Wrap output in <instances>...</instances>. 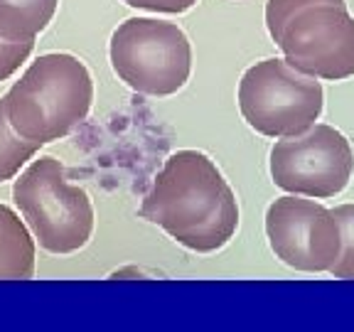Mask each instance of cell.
I'll list each match as a JSON object with an SVG mask.
<instances>
[{
    "label": "cell",
    "mask_w": 354,
    "mask_h": 332,
    "mask_svg": "<svg viewBox=\"0 0 354 332\" xmlns=\"http://www.w3.org/2000/svg\"><path fill=\"white\" fill-rule=\"evenodd\" d=\"M12 199L44 251L74 254L91 239V199L84 187L66 183L64 165L52 155L30 163L12 185Z\"/></svg>",
    "instance_id": "obj_4"
},
{
    "label": "cell",
    "mask_w": 354,
    "mask_h": 332,
    "mask_svg": "<svg viewBox=\"0 0 354 332\" xmlns=\"http://www.w3.org/2000/svg\"><path fill=\"white\" fill-rule=\"evenodd\" d=\"M59 0H0V37L35 39L52 22Z\"/></svg>",
    "instance_id": "obj_10"
},
{
    "label": "cell",
    "mask_w": 354,
    "mask_h": 332,
    "mask_svg": "<svg viewBox=\"0 0 354 332\" xmlns=\"http://www.w3.org/2000/svg\"><path fill=\"white\" fill-rule=\"evenodd\" d=\"M111 66L126 86L145 96H170L187 84L192 47L175 22L131 17L111 35Z\"/></svg>",
    "instance_id": "obj_5"
},
{
    "label": "cell",
    "mask_w": 354,
    "mask_h": 332,
    "mask_svg": "<svg viewBox=\"0 0 354 332\" xmlns=\"http://www.w3.org/2000/svg\"><path fill=\"white\" fill-rule=\"evenodd\" d=\"M35 39H3L0 37V82L20 69V64L30 57Z\"/></svg>",
    "instance_id": "obj_13"
},
{
    "label": "cell",
    "mask_w": 354,
    "mask_h": 332,
    "mask_svg": "<svg viewBox=\"0 0 354 332\" xmlns=\"http://www.w3.org/2000/svg\"><path fill=\"white\" fill-rule=\"evenodd\" d=\"M339 224V237H342V251L339 259L332 264L327 273L335 278H354V205H339L332 210Z\"/></svg>",
    "instance_id": "obj_12"
},
{
    "label": "cell",
    "mask_w": 354,
    "mask_h": 332,
    "mask_svg": "<svg viewBox=\"0 0 354 332\" xmlns=\"http://www.w3.org/2000/svg\"><path fill=\"white\" fill-rule=\"evenodd\" d=\"M354 153L337 128L313 123L298 136H286L271 148V177L290 194L327 199L349 185Z\"/></svg>",
    "instance_id": "obj_7"
},
{
    "label": "cell",
    "mask_w": 354,
    "mask_h": 332,
    "mask_svg": "<svg viewBox=\"0 0 354 332\" xmlns=\"http://www.w3.org/2000/svg\"><path fill=\"white\" fill-rule=\"evenodd\" d=\"M94 101V82L74 55L50 52L25 69L3 96L6 116L22 138L52 143L86 121Z\"/></svg>",
    "instance_id": "obj_2"
},
{
    "label": "cell",
    "mask_w": 354,
    "mask_h": 332,
    "mask_svg": "<svg viewBox=\"0 0 354 332\" xmlns=\"http://www.w3.org/2000/svg\"><path fill=\"white\" fill-rule=\"evenodd\" d=\"M35 239L10 207L0 205V278H32Z\"/></svg>",
    "instance_id": "obj_9"
},
{
    "label": "cell",
    "mask_w": 354,
    "mask_h": 332,
    "mask_svg": "<svg viewBox=\"0 0 354 332\" xmlns=\"http://www.w3.org/2000/svg\"><path fill=\"white\" fill-rule=\"evenodd\" d=\"M126 6L138 8L148 12H185L197 3V0H123Z\"/></svg>",
    "instance_id": "obj_14"
},
{
    "label": "cell",
    "mask_w": 354,
    "mask_h": 332,
    "mask_svg": "<svg viewBox=\"0 0 354 332\" xmlns=\"http://www.w3.org/2000/svg\"><path fill=\"white\" fill-rule=\"evenodd\" d=\"M266 28L298 72L327 82L354 77V17L344 0H268Z\"/></svg>",
    "instance_id": "obj_3"
},
{
    "label": "cell",
    "mask_w": 354,
    "mask_h": 332,
    "mask_svg": "<svg viewBox=\"0 0 354 332\" xmlns=\"http://www.w3.org/2000/svg\"><path fill=\"white\" fill-rule=\"evenodd\" d=\"M266 237L276 259L303 273H325L339 259L342 237L332 210L303 194H286L266 210Z\"/></svg>",
    "instance_id": "obj_8"
},
{
    "label": "cell",
    "mask_w": 354,
    "mask_h": 332,
    "mask_svg": "<svg viewBox=\"0 0 354 332\" xmlns=\"http://www.w3.org/2000/svg\"><path fill=\"white\" fill-rule=\"evenodd\" d=\"M138 214L197 254L219 251L239 229L234 190L199 150H177L167 158Z\"/></svg>",
    "instance_id": "obj_1"
},
{
    "label": "cell",
    "mask_w": 354,
    "mask_h": 332,
    "mask_svg": "<svg viewBox=\"0 0 354 332\" xmlns=\"http://www.w3.org/2000/svg\"><path fill=\"white\" fill-rule=\"evenodd\" d=\"M325 106L322 84L286 59H261L239 82V111L256 133L286 138L308 131Z\"/></svg>",
    "instance_id": "obj_6"
},
{
    "label": "cell",
    "mask_w": 354,
    "mask_h": 332,
    "mask_svg": "<svg viewBox=\"0 0 354 332\" xmlns=\"http://www.w3.org/2000/svg\"><path fill=\"white\" fill-rule=\"evenodd\" d=\"M39 148H42V143L22 138L20 133H15V128L10 126L6 116L3 99H0V183L12 180L25 163L32 160Z\"/></svg>",
    "instance_id": "obj_11"
}]
</instances>
